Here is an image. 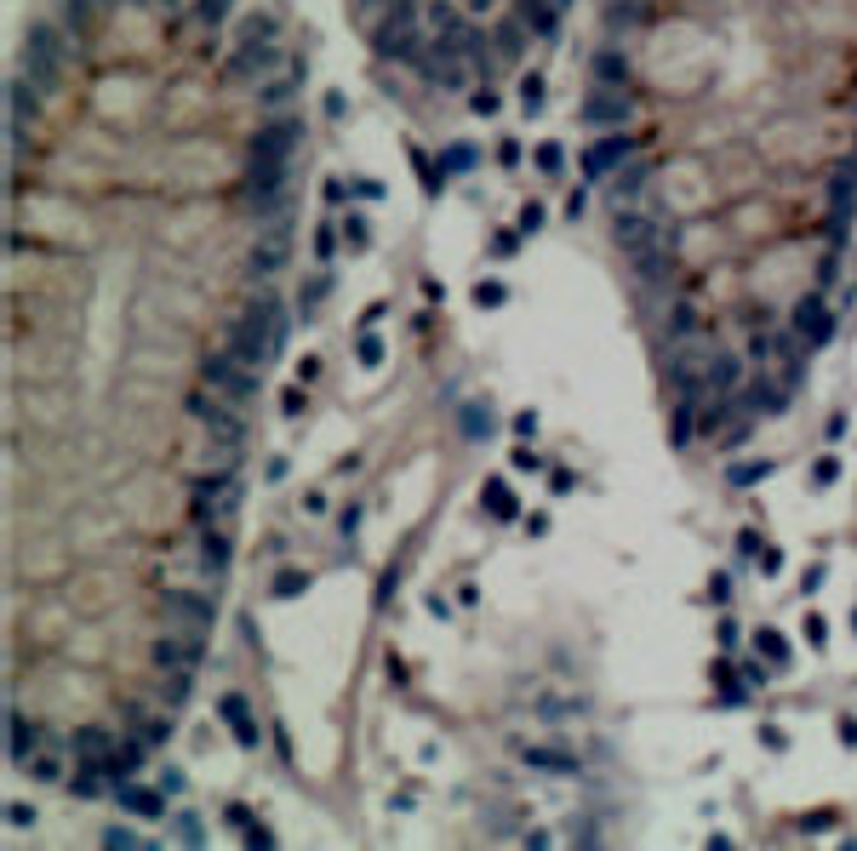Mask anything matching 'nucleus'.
I'll list each match as a JSON object with an SVG mask.
<instances>
[{"label":"nucleus","instance_id":"1","mask_svg":"<svg viewBox=\"0 0 857 851\" xmlns=\"http://www.w3.org/2000/svg\"><path fill=\"white\" fill-rule=\"evenodd\" d=\"M572 0H355L367 52L428 97L498 115V87L532 46L561 40Z\"/></svg>","mask_w":857,"mask_h":851},{"label":"nucleus","instance_id":"2","mask_svg":"<svg viewBox=\"0 0 857 851\" xmlns=\"http://www.w3.org/2000/svg\"><path fill=\"white\" fill-rule=\"evenodd\" d=\"M241 508V469H206L189 480V520L195 526H223Z\"/></svg>","mask_w":857,"mask_h":851},{"label":"nucleus","instance_id":"3","mask_svg":"<svg viewBox=\"0 0 857 851\" xmlns=\"http://www.w3.org/2000/svg\"><path fill=\"white\" fill-rule=\"evenodd\" d=\"M183 417H189V423H201V429H206V435H218V440H241V446H246V412L234 406L229 395L206 389V383H201L195 395H183Z\"/></svg>","mask_w":857,"mask_h":851},{"label":"nucleus","instance_id":"4","mask_svg":"<svg viewBox=\"0 0 857 851\" xmlns=\"http://www.w3.org/2000/svg\"><path fill=\"white\" fill-rule=\"evenodd\" d=\"M201 383H206V389H218V395H229L234 406H252V400L263 395V377H257V366H246V360H234L229 349H218V354H201Z\"/></svg>","mask_w":857,"mask_h":851},{"label":"nucleus","instance_id":"5","mask_svg":"<svg viewBox=\"0 0 857 851\" xmlns=\"http://www.w3.org/2000/svg\"><path fill=\"white\" fill-rule=\"evenodd\" d=\"M155 611L189 634H212V623H218V600L206 589H155Z\"/></svg>","mask_w":857,"mask_h":851},{"label":"nucleus","instance_id":"6","mask_svg":"<svg viewBox=\"0 0 857 851\" xmlns=\"http://www.w3.org/2000/svg\"><path fill=\"white\" fill-rule=\"evenodd\" d=\"M629 274H635L640 292H680V286H686V251H675V246L635 251V258H629Z\"/></svg>","mask_w":857,"mask_h":851},{"label":"nucleus","instance_id":"7","mask_svg":"<svg viewBox=\"0 0 857 851\" xmlns=\"http://www.w3.org/2000/svg\"><path fill=\"white\" fill-rule=\"evenodd\" d=\"M789 400H795V389H789L783 377H771L766 366H760L755 377H743V389H738V406H743V417H755V423L783 417V412H789Z\"/></svg>","mask_w":857,"mask_h":851},{"label":"nucleus","instance_id":"8","mask_svg":"<svg viewBox=\"0 0 857 851\" xmlns=\"http://www.w3.org/2000/svg\"><path fill=\"white\" fill-rule=\"evenodd\" d=\"M149 663L166 669V674H195L206 663V634H189V629H171L149 641Z\"/></svg>","mask_w":857,"mask_h":851},{"label":"nucleus","instance_id":"9","mask_svg":"<svg viewBox=\"0 0 857 851\" xmlns=\"http://www.w3.org/2000/svg\"><path fill=\"white\" fill-rule=\"evenodd\" d=\"M149 749H155V743H149V737L126 732V737L115 743V749L103 754V760H80V765H98V772L109 777V789H115V783H132V777H143V765H149Z\"/></svg>","mask_w":857,"mask_h":851},{"label":"nucleus","instance_id":"10","mask_svg":"<svg viewBox=\"0 0 857 851\" xmlns=\"http://www.w3.org/2000/svg\"><path fill=\"white\" fill-rule=\"evenodd\" d=\"M514 754H521V765L538 772V777H577L583 772V760L572 749H561V743H514Z\"/></svg>","mask_w":857,"mask_h":851},{"label":"nucleus","instance_id":"11","mask_svg":"<svg viewBox=\"0 0 857 851\" xmlns=\"http://www.w3.org/2000/svg\"><path fill=\"white\" fill-rule=\"evenodd\" d=\"M789 326H795L811 349H823L829 337H834V309L823 303V292H806L800 303H795V314H789Z\"/></svg>","mask_w":857,"mask_h":851},{"label":"nucleus","instance_id":"12","mask_svg":"<svg viewBox=\"0 0 857 851\" xmlns=\"http://www.w3.org/2000/svg\"><path fill=\"white\" fill-rule=\"evenodd\" d=\"M218 720L229 726L234 749H246V754H252L257 743H263V726H257V714H252V703H246L241 692H223V697H218Z\"/></svg>","mask_w":857,"mask_h":851},{"label":"nucleus","instance_id":"13","mask_svg":"<svg viewBox=\"0 0 857 851\" xmlns=\"http://www.w3.org/2000/svg\"><path fill=\"white\" fill-rule=\"evenodd\" d=\"M115 812H126V817H138V823H160L166 817V789H149V783H115Z\"/></svg>","mask_w":857,"mask_h":851},{"label":"nucleus","instance_id":"14","mask_svg":"<svg viewBox=\"0 0 857 851\" xmlns=\"http://www.w3.org/2000/svg\"><path fill=\"white\" fill-rule=\"evenodd\" d=\"M743 377H749V354L709 349V360H703V383H709V395H738Z\"/></svg>","mask_w":857,"mask_h":851},{"label":"nucleus","instance_id":"15","mask_svg":"<svg viewBox=\"0 0 857 851\" xmlns=\"http://www.w3.org/2000/svg\"><path fill=\"white\" fill-rule=\"evenodd\" d=\"M40 754V726L24 714V709H6V765L29 772V760Z\"/></svg>","mask_w":857,"mask_h":851},{"label":"nucleus","instance_id":"16","mask_svg":"<svg viewBox=\"0 0 857 851\" xmlns=\"http://www.w3.org/2000/svg\"><path fill=\"white\" fill-rule=\"evenodd\" d=\"M189 549H195V560L206 566V578H223V571L234 566V538H229L223 526H201Z\"/></svg>","mask_w":857,"mask_h":851},{"label":"nucleus","instance_id":"17","mask_svg":"<svg viewBox=\"0 0 857 851\" xmlns=\"http://www.w3.org/2000/svg\"><path fill=\"white\" fill-rule=\"evenodd\" d=\"M115 743H120V737L103 726V720H80V726L69 732V754H75V765H80V760H103Z\"/></svg>","mask_w":857,"mask_h":851},{"label":"nucleus","instance_id":"18","mask_svg":"<svg viewBox=\"0 0 857 851\" xmlns=\"http://www.w3.org/2000/svg\"><path fill=\"white\" fill-rule=\"evenodd\" d=\"M709 326H703V309L692 303V297H675L669 303V326H663V337L669 343H692V337H703Z\"/></svg>","mask_w":857,"mask_h":851},{"label":"nucleus","instance_id":"19","mask_svg":"<svg viewBox=\"0 0 857 851\" xmlns=\"http://www.w3.org/2000/svg\"><path fill=\"white\" fill-rule=\"evenodd\" d=\"M120 714H126V732L149 737V743H155V749H166V743H171V732H178V726H171L166 714H149V709H138V703H126Z\"/></svg>","mask_w":857,"mask_h":851},{"label":"nucleus","instance_id":"20","mask_svg":"<svg viewBox=\"0 0 857 851\" xmlns=\"http://www.w3.org/2000/svg\"><path fill=\"white\" fill-rule=\"evenodd\" d=\"M480 508H486L491 520H514V515H521V497L509 492V480H498V475H491V480L480 486Z\"/></svg>","mask_w":857,"mask_h":851},{"label":"nucleus","instance_id":"21","mask_svg":"<svg viewBox=\"0 0 857 851\" xmlns=\"http://www.w3.org/2000/svg\"><path fill=\"white\" fill-rule=\"evenodd\" d=\"M697 406H703V400H686V395L675 400V417H669V435H675V446H680V452H686V446H692V435H697Z\"/></svg>","mask_w":857,"mask_h":851},{"label":"nucleus","instance_id":"22","mask_svg":"<svg viewBox=\"0 0 857 851\" xmlns=\"http://www.w3.org/2000/svg\"><path fill=\"white\" fill-rule=\"evenodd\" d=\"M326 292H332V274H309V281L297 286V321H315V309L326 303Z\"/></svg>","mask_w":857,"mask_h":851},{"label":"nucleus","instance_id":"23","mask_svg":"<svg viewBox=\"0 0 857 851\" xmlns=\"http://www.w3.org/2000/svg\"><path fill=\"white\" fill-rule=\"evenodd\" d=\"M309 583L315 578H309L304 566H281V571H274V583H269V594H274V600H297V594H309Z\"/></svg>","mask_w":857,"mask_h":851},{"label":"nucleus","instance_id":"24","mask_svg":"<svg viewBox=\"0 0 857 851\" xmlns=\"http://www.w3.org/2000/svg\"><path fill=\"white\" fill-rule=\"evenodd\" d=\"M532 709H538L549 726H561L566 714H583V697H554V692H543V697H532Z\"/></svg>","mask_w":857,"mask_h":851},{"label":"nucleus","instance_id":"25","mask_svg":"<svg viewBox=\"0 0 857 851\" xmlns=\"http://www.w3.org/2000/svg\"><path fill=\"white\" fill-rule=\"evenodd\" d=\"M63 789H69L75 800H98L103 789H109V777H103V772H98V765H80V772H75L69 783H63Z\"/></svg>","mask_w":857,"mask_h":851},{"label":"nucleus","instance_id":"26","mask_svg":"<svg viewBox=\"0 0 857 851\" xmlns=\"http://www.w3.org/2000/svg\"><path fill=\"white\" fill-rule=\"evenodd\" d=\"M755 651L766 657L771 669H789V641H783L778 629H755Z\"/></svg>","mask_w":857,"mask_h":851},{"label":"nucleus","instance_id":"27","mask_svg":"<svg viewBox=\"0 0 857 851\" xmlns=\"http://www.w3.org/2000/svg\"><path fill=\"white\" fill-rule=\"evenodd\" d=\"M458 429H463L469 440H486L491 429H498V417H491L486 406H463V412H458Z\"/></svg>","mask_w":857,"mask_h":851},{"label":"nucleus","instance_id":"28","mask_svg":"<svg viewBox=\"0 0 857 851\" xmlns=\"http://www.w3.org/2000/svg\"><path fill=\"white\" fill-rule=\"evenodd\" d=\"M726 480H732L738 492H749V486L771 480V463H766V457H755V463H732V469H726Z\"/></svg>","mask_w":857,"mask_h":851},{"label":"nucleus","instance_id":"29","mask_svg":"<svg viewBox=\"0 0 857 851\" xmlns=\"http://www.w3.org/2000/svg\"><path fill=\"white\" fill-rule=\"evenodd\" d=\"M103 846H109V851H143L149 835H138L132 823H109V828H103Z\"/></svg>","mask_w":857,"mask_h":851},{"label":"nucleus","instance_id":"30","mask_svg":"<svg viewBox=\"0 0 857 851\" xmlns=\"http://www.w3.org/2000/svg\"><path fill=\"white\" fill-rule=\"evenodd\" d=\"M171 835H178L183 846H206V823H201V812H171Z\"/></svg>","mask_w":857,"mask_h":851},{"label":"nucleus","instance_id":"31","mask_svg":"<svg viewBox=\"0 0 857 851\" xmlns=\"http://www.w3.org/2000/svg\"><path fill=\"white\" fill-rule=\"evenodd\" d=\"M29 777H35V783H69V777H63V760H57V754H35V760H29Z\"/></svg>","mask_w":857,"mask_h":851},{"label":"nucleus","instance_id":"32","mask_svg":"<svg viewBox=\"0 0 857 851\" xmlns=\"http://www.w3.org/2000/svg\"><path fill=\"white\" fill-rule=\"evenodd\" d=\"M503 303H509L503 281H475V309H503Z\"/></svg>","mask_w":857,"mask_h":851},{"label":"nucleus","instance_id":"33","mask_svg":"<svg viewBox=\"0 0 857 851\" xmlns=\"http://www.w3.org/2000/svg\"><path fill=\"white\" fill-rule=\"evenodd\" d=\"M738 674H743V680H749V686H755V692H766V686H771V663H766V657H760V651H755V657H749V663H743Z\"/></svg>","mask_w":857,"mask_h":851},{"label":"nucleus","instance_id":"34","mask_svg":"<svg viewBox=\"0 0 857 851\" xmlns=\"http://www.w3.org/2000/svg\"><path fill=\"white\" fill-rule=\"evenodd\" d=\"M160 703H166V709H183V703H189V674H171V680H166V686H160Z\"/></svg>","mask_w":857,"mask_h":851},{"label":"nucleus","instance_id":"35","mask_svg":"<svg viewBox=\"0 0 857 851\" xmlns=\"http://www.w3.org/2000/svg\"><path fill=\"white\" fill-rule=\"evenodd\" d=\"M811 274H818V292L834 286V281H841V251H823V258L811 263Z\"/></svg>","mask_w":857,"mask_h":851},{"label":"nucleus","instance_id":"36","mask_svg":"<svg viewBox=\"0 0 857 851\" xmlns=\"http://www.w3.org/2000/svg\"><path fill=\"white\" fill-rule=\"evenodd\" d=\"M834 480H841V457L823 452L818 463H811V486H834Z\"/></svg>","mask_w":857,"mask_h":851},{"label":"nucleus","instance_id":"37","mask_svg":"<svg viewBox=\"0 0 857 851\" xmlns=\"http://www.w3.org/2000/svg\"><path fill=\"white\" fill-rule=\"evenodd\" d=\"M304 412H309V395H304V389H297V383H292V389L281 395V417H292V423H297Z\"/></svg>","mask_w":857,"mask_h":851},{"label":"nucleus","instance_id":"38","mask_svg":"<svg viewBox=\"0 0 857 851\" xmlns=\"http://www.w3.org/2000/svg\"><path fill=\"white\" fill-rule=\"evenodd\" d=\"M6 828H35V805L29 800H6Z\"/></svg>","mask_w":857,"mask_h":851},{"label":"nucleus","instance_id":"39","mask_svg":"<svg viewBox=\"0 0 857 851\" xmlns=\"http://www.w3.org/2000/svg\"><path fill=\"white\" fill-rule=\"evenodd\" d=\"M355 531H360V503H343V508H337V538L349 543Z\"/></svg>","mask_w":857,"mask_h":851},{"label":"nucleus","instance_id":"40","mask_svg":"<svg viewBox=\"0 0 857 851\" xmlns=\"http://www.w3.org/2000/svg\"><path fill=\"white\" fill-rule=\"evenodd\" d=\"M355 354H360V366H377V360H383V337H372V332H360V343H355Z\"/></svg>","mask_w":857,"mask_h":851},{"label":"nucleus","instance_id":"41","mask_svg":"<svg viewBox=\"0 0 857 851\" xmlns=\"http://www.w3.org/2000/svg\"><path fill=\"white\" fill-rule=\"evenodd\" d=\"M509 463H514V469H526V475H538V469H543V457L532 452L526 440H521V446H514V452H509Z\"/></svg>","mask_w":857,"mask_h":851},{"label":"nucleus","instance_id":"42","mask_svg":"<svg viewBox=\"0 0 857 851\" xmlns=\"http://www.w3.org/2000/svg\"><path fill=\"white\" fill-rule=\"evenodd\" d=\"M806 646H811V651L829 646V623H823V617H806Z\"/></svg>","mask_w":857,"mask_h":851},{"label":"nucleus","instance_id":"43","mask_svg":"<svg viewBox=\"0 0 857 851\" xmlns=\"http://www.w3.org/2000/svg\"><path fill=\"white\" fill-rule=\"evenodd\" d=\"M760 549H766V543H760V531H755V526H749V531H738V555H743V560H755Z\"/></svg>","mask_w":857,"mask_h":851},{"label":"nucleus","instance_id":"44","mask_svg":"<svg viewBox=\"0 0 857 851\" xmlns=\"http://www.w3.org/2000/svg\"><path fill=\"white\" fill-rule=\"evenodd\" d=\"M715 641H720V646H726V651H732V646H738V641H743V629H738V623H732V617H720V623H715Z\"/></svg>","mask_w":857,"mask_h":851},{"label":"nucleus","instance_id":"45","mask_svg":"<svg viewBox=\"0 0 857 851\" xmlns=\"http://www.w3.org/2000/svg\"><path fill=\"white\" fill-rule=\"evenodd\" d=\"M549 492H554V497H572V492H577V475L554 469V475H549Z\"/></svg>","mask_w":857,"mask_h":851},{"label":"nucleus","instance_id":"46","mask_svg":"<svg viewBox=\"0 0 857 851\" xmlns=\"http://www.w3.org/2000/svg\"><path fill=\"white\" fill-rule=\"evenodd\" d=\"M709 600H715V606L732 600V578H726V571H715V578H709Z\"/></svg>","mask_w":857,"mask_h":851},{"label":"nucleus","instance_id":"47","mask_svg":"<svg viewBox=\"0 0 857 851\" xmlns=\"http://www.w3.org/2000/svg\"><path fill=\"white\" fill-rule=\"evenodd\" d=\"M241 840H246V846H274V828H269V823H257V817H252V828H246V835H241Z\"/></svg>","mask_w":857,"mask_h":851},{"label":"nucleus","instance_id":"48","mask_svg":"<svg viewBox=\"0 0 857 851\" xmlns=\"http://www.w3.org/2000/svg\"><path fill=\"white\" fill-rule=\"evenodd\" d=\"M315 258H320V263H332V223H320V229H315Z\"/></svg>","mask_w":857,"mask_h":851},{"label":"nucleus","instance_id":"49","mask_svg":"<svg viewBox=\"0 0 857 851\" xmlns=\"http://www.w3.org/2000/svg\"><path fill=\"white\" fill-rule=\"evenodd\" d=\"M846 429H852V417H846V412H829V423H823V435H829V440H846Z\"/></svg>","mask_w":857,"mask_h":851},{"label":"nucleus","instance_id":"50","mask_svg":"<svg viewBox=\"0 0 857 851\" xmlns=\"http://www.w3.org/2000/svg\"><path fill=\"white\" fill-rule=\"evenodd\" d=\"M223 817H229V828H241V835H246V828H252V805H223Z\"/></svg>","mask_w":857,"mask_h":851},{"label":"nucleus","instance_id":"51","mask_svg":"<svg viewBox=\"0 0 857 851\" xmlns=\"http://www.w3.org/2000/svg\"><path fill=\"white\" fill-rule=\"evenodd\" d=\"M514 435H521V440L538 435V412H514Z\"/></svg>","mask_w":857,"mask_h":851},{"label":"nucleus","instance_id":"52","mask_svg":"<svg viewBox=\"0 0 857 851\" xmlns=\"http://www.w3.org/2000/svg\"><path fill=\"white\" fill-rule=\"evenodd\" d=\"M834 737H841L846 749H857V720H852V714H841V726H834Z\"/></svg>","mask_w":857,"mask_h":851},{"label":"nucleus","instance_id":"53","mask_svg":"<svg viewBox=\"0 0 857 851\" xmlns=\"http://www.w3.org/2000/svg\"><path fill=\"white\" fill-rule=\"evenodd\" d=\"M760 571H766V578H778V571H783V555H778V549H760Z\"/></svg>","mask_w":857,"mask_h":851},{"label":"nucleus","instance_id":"54","mask_svg":"<svg viewBox=\"0 0 857 851\" xmlns=\"http://www.w3.org/2000/svg\"><path fill=\"white\" fill-rule=\"evenodd\" d=\"M583 206H589V195H583V189H572V195H566V218H583Z\"/></svg>","mask_w":857,"mask_h":851},{"label":"nucleus","instance_id":"55","mask_svg":"<svg viewBox=\"0 0 857 851\" xmlns=\"http://www.w3.org/2000/svg\"><path fill=\"white\" fill-rule=\"evenodd\" d=\"M800 589H806V594H818V589H823V566H806V578H800Z\"/></svg>","mask_w":857,"mask_h":851},{"label":"nucleus","instance_id":"56","mask_svg":"<svg viewBox=\"0 0 857 851\" xmlns=\"http://www.w3.org/2000/svg\"><path fill=\"white\" fill-rule=\"evenodd\" d=\"M760 743H766V749H783V743H789V737H783L778 726H760Z\"/></svg>","mask_w":857,"mask_h":851},{"label":"nucleus","instance_id":"57","mask_svg":"<svg viewBox=\"0 0 857 851\" xmlns=\"http://www.w3.org/2000/svg\"><path fill=\"white\" fill-rule=\"evenodd\" d=\"M846 851H857V835H846Z\"/></svg>","mask_w":857,"mask_h":851},{"label":"nucleus","instance_id":"58","mask_svg":"<svg viewBox=\"0 0 857 851\" xmlns=\"http://www.w3.org/2000/svg\"><path fill=\"white\" fill-rule=\"evenodd\" d=\"M852 634H857V611H852Z\"/></svg>","mask_w":857,"mask_h":851}]
</instances>
